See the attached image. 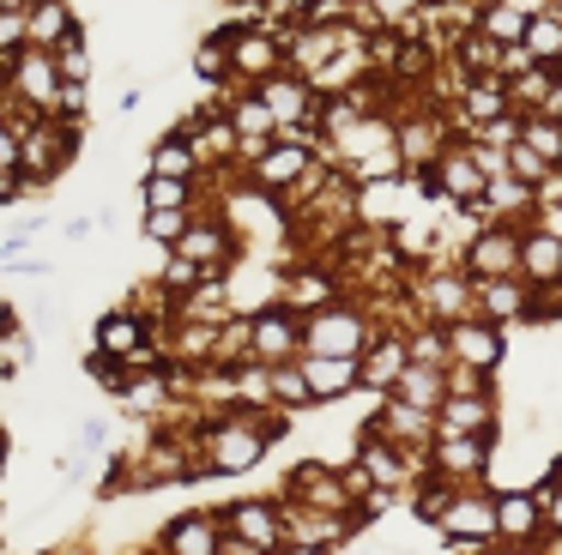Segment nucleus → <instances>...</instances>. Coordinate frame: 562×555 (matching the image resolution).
Wrapping results in <instances>:
<instances>
[{"mask_svg":"<svg viewBox=\"0 0 562 555\" xmlns=\"http://www.w3.org/2000/svg\"><path fill=\"white\" fill-rule=\"evenodd\" d=\"M412 308L436 326H453V320H472V278L460 272V260H424V272L405 284Z\"/></svg>","mask_w":562,"mask_h":555,"instance_id":"f257e3e1","label":"nucleus"},{"mask_svg":"<svg viewBox=\"0 0 562 555\" xmlns=\"http://www.w3.org/2000/svg\"><path fill=\"white\" fill-rule=\"evenodd\" d=\"M375 320L351 302H333V308L303 314V356H363L375 344Z\"/></svg>","mask_w":562,"mask_h":555,"instance_id":"f03ea898","label":"nucleus"},{"mask_svg":"<svg viewBox=\"0 0 562 555\" xmlns=\"http://www.w3.org/2000/svg\"><path fill=\"white\" fill-rule=\"evenodd\" d=\"M19 145H25V157H19V175H25V188H49V181L61 175L67 163H74V151H79V127H67L61 115H43Z\"/></svg>","mask_w":562,"mask_h":555,"instance_id":"7ed1b4c3","label":"nucleus"},{"mask_svg":"<svg viewBox=\"0 0 562 555\" xmlns=\"http://www.w3.org/2000/svg\"><path fill=\"white\" fill-rule=\"evenodd\" d=\"M393 145H400L405 169H417V175H429V169L441 163V151L453 145V121L448 109H417V115H393Z\"/></svg>","mask_w":562,"mask_h":555,"instance_id":"20e7f679","label":"nucleus"},{"mask_svg":"<svg viewBox=\"0 0 562 555\" xmlns=\"http://www.w3.org/2000/svg\"><path fill=\"white\" fill-rule=\"evenodd\" d=\"M224 43H231V84H236V91H260L272 72H291V67H284V43L272 31L224 24Z\"/></svg>","mask_w":562,"mask_h":555,"instance_id":"39448f33","label":"nucleus"},{"mask_svg":"<svg viewBox=\"0 0 562 555\" xmlns=\"http://www.w3.org/2000/svg\"><path fill=\"white\" fill-rule=\"evenodd\" d=\"M538 224V217H532ZM520 236H526V224H490V229H477L472 241L460 248V272L472 278H520Z\"/></svg>","mask_w":562,"mask_h":555,"instance_id":"423d86ee","label":"nucleus"},{"mask_svg":"<svg viewBox=\"0 0 562 555\" xmlns=\"http://www.w3.org/2000/svg\"><path fill=\"white\" fill-rule=\"evenodd\" d=\"M315 169V145H303V139H272L267 151L255 157V163L243 169L248 175V188H260V193H272V200H284V193L296 188V181Z\"/></svg>","mask_w":562,"mask_h":555,"instance_id":"0eeeda50","label":"nucleus"},{"mask_svg":"<svg viewBox=\"0 0 562 555\" xmlns=\"http://www.w3.org/2000/svg\"><path fill=\"white\" fill-rule=\"evenodd\" d=\"M429 193L436 200H448V205H460V212H472L477 200H484V188H490V175L477 169V157H472V145L465 139H453L448 151H441V163L429 169Z\"/></svg>","mask_w":562,"mask_h":555,"instance_id":"6e6552de","label":"nucleus"},{"mask_svg":"<svg viewBox=\"0 0 562 555\" xmlns=\"http://www.w3.org/2000/svg\"><path fill=\"white\" fill-rule=\"evenodd\" d=\"M7 84H13L19 97H25L37 115H55V103H61V67H55L49 48H25L19 60H7Z\"/></svg>","mask_w":562,"mask_h":555,"instance_id":"1a4fd4ad","label":"nucleus"},{"mask_svg":"<svg viewBox=\"0 0 562 555\" xmlns=\"http://www.w3.org/2000/svg\"><path fill=\"white\" fill-rule=\"evenodd\" d=\"M236 248H243V241H236V229L224 224V217H206V212H200L194 229H188V236L176 241L170 253H176V260H194L200 272H231V265H236Z\"/></svg>","mask_w":562,"mask_h":555,"instance_id":"9d476101","label":"nucleus"},{"mask_svg":"<svg viewBox=\"0 0 562 555\" xmlns=\"http://www.w3.org/2000/svg\"><path fill=\"white\" fill-rule=\"evenodd\" d=\"M448 356L453 362H465V369H477V374H496L502 369V356H508V338H502V326L496 320H453L448 326Z\"/></svg>","mask_w":562,"mask_h":555,"instance_id":"9b49d317","label":"nucleus"},{"mask_svg":"<svg viewBox=\"0 0 562 555\" xmlns=\"http://www.w3.org/2000/svg\"><path fill=\"white\" fill-rule=\"evenodd\" d=\"M260 103L272 109L279 127H315L321 133V97H315V84L296 79V72H272V79L260 84Z\"/></svg>","mask_w":562,"mask_h":555,"instance_id":"f8f14e48","label":"nucleus"},{"mask_svg":"<svg viewBox=\"0 0 562 555\" xmlns=\"http://www.w3.org/2000/svg\"><path fill=\"white\" fill-rule=\"evenodd\" d=\"M429 471L448 477L453 489H460V483H477L490 471V434H436V446H429Z\"/></svg>","mask_w":562,"mask_h":555,"instance_id":"ddd939ff","label":"nucleus"},{"mask_svg":"<svg viewBox=\"0 0 562 555\" xmlns=\"http://www.w3.org/2000/svg\"><path fill=\"white\" fill-rule=\"evenodd\" d=\"M472 308H477V320H496V326L532 320L538 290L526 284V278H477V284H472Z\"/></svg>","mask_w":562,"mask_h":555,"instance_id":"4468645a","label":"nucleus"},{"mask_svg":"<svg viewBox=\"0 0 562 555\" xmlns=\"http://www.w3.org/2000/svg\"><path fill=\"white\" fill-rule=\"evenodd\" d=\"M369 434L405 446V453H424V446H436V417L417 410V405H405V398H387V405L369 417Z\"/></svg>","mask_w":562,"mask_h":555,"instance_id":"2eb2a0df","label":"nucleus"},{"mask_svg":"<svg viewBox=\"0 0 562 555\" xmlns=\"http://www.w3.org/2000/svg\"><path fill=\"white\" fill-rule=\"evenodd\" d=\"M303 356V314L291 308H255V362H296Z\"/></svg>","mask_w":562,"mask_h":555,"instance_id":"dca6fc26","label":"nucleus"},{"mask_svg":"<svg viewBox=\"0 0 562 555\" xmlns=\"http://www.w3.org/2000/svg\"><path fill=\"white\" fill-rule=\"evenodd\" d=\"M224 537H243V543H255V550L279 555L284 550V507H272V501H236L231 513H224Z\"/></svg>","mask_w":562,"mask_h":555,"instance_id":"f3484780","label":"nucleus"},{"mask_svg":"<svg viewBox=\"0 0 562 555\" xmlns=\"http://www.w3.org/2000/svg\"><path fill=\"white\" fill-rule=\"evenodd\" d=\"M436 525L460 543H496V501H490V495H472V489H453V501L441 507Z\"/></svg>","mask_w":562,"mask_h":555,"instance_id":"a211bd4d","label":"nucleus"},{"mask_svg":"<svg viewBox=\"0 0 562 555\" xmlns=\"http://www.w3.org/2000/svg\"><path fill=\"white\" fill-rule=\"evenodd\" d=\"M520 278L532 290H557L562 284V236L544 224H526L520 236Z\"/></svg>","mask_w":562,"mask_h":555,"instance_id":"6ab92c4d","label":"nucleus"},{"mask_svg":"<svg viewBox=\"0 0 562 555\" xmlns=\"http://www.w3.org/2000/svg\"><path fill=\"white\" fill-rule=\"evenodd\" d=\"M339 302V278L321 272V265H284V284H279V308L291 314H315Z\"/></svg>","mask_w":562,"mask_h":555,"instance_id":"aec40b11","label":"nucleus"},{"mask_svg":"<svg viewBox=\"0 0 562 555\" xmlns=\"http://www.w3.org/2000/svg\"><path fill=\"white\" fill-rule=\"evenodd\" d=\"M405 369H412V356H405V338L400 332H381L375 344L363 350V386H369V393H381V398L400 393Z\"/></svg>","mask_w":562,"mask_h":555,"instance_id":"412c9836","label":"nucleus"},{"mask_svg":"<svg viewBox=\"0 0 562 555\" xmlns=\"http://www.w3.org/2000/svg\"><path fill=\"white\" fill-rule=\"evenodd\" d=\"M303 374H308L315 405H333V398L363 386V356H303Z\"/></svg>","mask_w":562,"mask_h":555,"instance_id":"4be33fe9","label":"nucleus"},{"mask_svg":"<svg viewBox=\"0 0 562 555\" xmlns=\"http://www.w3.org/2000/svg\"><path fill=\"white\" fill-rule=\"evenodd\" d=\"M496 537L514 550H532L544 537V513H538V495H496Z\"/></svg>","mask_w":562,"mask_h":555,"instance_id":"5701e85b","label":"nucleus"},{"mask_svg":"<svg viewBox=\"0 0 562 555\" xmlns=\"http://www.w3.org/2000/svg\"><path fill=\"white\" fill-rule=\"evenodd\" d=\"M224 550V513H182L164 531V555H218Z\"/></svg>","mask_w":562,"mask_h":555,"instance_id":"b1692460","label":"nucleus"},{"mask_svg":"<svg viewBox=\"0 0 562 555\" xmlns=\"http://www.w3.org/2000/svg\"><path fill=\"white\" fill-rule=\"evenodd\" d=\"M25 19H31V48H49V55L61 43H74V36H86V24H79V12L67 0H37Z\"/></svg>","mask_w":562,"mask_h":555,"instance_id":"393cba45","label":"nucleus"},{"mask_svg":"<svg viewBox=\"0 0 562 555\" xmlns=\"http://www.w3.org/2000/svg\"><path fill=\"white\" fill-rule=\"evenodd\" d=\"M146 344V320H139L134 308H115V314H103V326H98V356H134V350Z\"/></svg>","mask_w":562,"mask_h":555,"instance_id":"a878e982","label":"nucleus"},{"mask_svg":"<svg viewBox=\"0 0 562 555\" xmlns=\"http://www.w3.org/2000/svg\"><path fill=\"white\" fill-rule=\"evenodd\" d=\"M496 429V405L490 398H448L436 410V434H490Z\"/></svg>","mask_w":562,"mask_h":555,"instance_id":"bb28decb","label":"nucleus"},{"mask_svg":"<svg viewBox=\"0 0 562 555\" xmlns=\"http://www.w3.org/2000/svg\"><path fill=\"white\" fill-rule=\"evenodd\" d=\"M393 398H405V405H417V410H429V417H436V410L448 405V369H424V362H412Z\"/></svg>","mask_w":562,"mask_h":555,"instance_id":"cd10ccee","label":"nucleus"},{"mask_svg":"<svg viewBox=\"0 0 562 555\" xmlns=\"http://www.w3.org/2000/svg\"><path fill=\"white\" fill-rule=\"evenodd\" d=\"M146 212H200V181H176V175H146L139 188Z\"/></svg>","mask_w":562,"mask_h":555,"instance_id":"c85d7f7f","label":"nucleus"},{"mask_svg":"<svg viewBox=\"0 0 562 555\" xmlns=\"http://www.w3.org/2000/svg\"><path fill=\"white\" fill-rule=\"evenodd\" d=\"M526 55H532L538 67H562V0L526 24Z\"/></svg>","mask_w":562,"mask_h":555,"instance_id":"c756f323","label":"nucleus"},{"mask_svg":"<svg viewBox=\"0 0 562 555\" xmlns=\"http://www.w3.org/2000/svg\"><path fill=\"white\" fill-rule=\"evenodd\" d=\"M267 393L279 398L284 410H308V405H315L308 374H303V356H296V362H272V369H267Z\"/></svg>","mask_w":562,"mask_h":555,"instance_id":"7c9ffc66","label":"nucleus"},{"mask_svg":"<svg viewBox=\"0 0 562 555\" xmlns=\"http://www.w3.org/2000/svg\"><path fill=\"white\" fill-rule=\"evenodd\" d=\"M526 24H532V19H520V12L502 7V0H484V12H477V36H490L496 48H520L526 43Z\"/></svg>","mask_w":562,"mask_h":555,"instance_id":"2f4dec72","label":"nucleus"},{"mask_svg":"<svg viewBox=\"0 0 562 555\" xmlns=\"http://www.w3.org/2000/svg\"><path fill=\"white\" fill-rule=\"evenodd\" d=\"M550 91H557V67H532V72H520V79H508V103L520 109V115H544Z\"/></svg>","mask_w":562,"mask_h":555,"instance_id":"473e14b6","label":"nucleus"},{"mask_svg":"<svg viewBox=\"0 0 562 555\" xmlns=\"http://www.w3.org/2000/svg\"><path fill=\"white\" fill-rule=\"evenodd\" d=\"M146 175H176V181H200V157H194V145L188 139H158L151 145V169Z\"/></svg>","mask_w":562,"mask_h":555,"instance_id":"72a5a7b5","label":"nucleus"},{"mask_svg":"<svg viewBox=\"0 0 562 555\" xmlns=\"http://www.w3.org/2000/svg\"><path fill=\"white\" fill-rule=\"evenodd\" d=\"M405 338V356L412 362H424V369H448V326H436V320H424V326H412V332H400Z\"/></svg>","mask_w":562,"mask_h":555,"instance_id":"f704fd0d","label":"nucleus"},{"mask_svg":"<svg viewBox=\"0 0 562 555\" xmlns=\"http://www.w3.org/2000/svg\"><path fill=\"white\" fill-rule=\"evenodd\" d=\"M520 145H532L538 157H544L550 169L562 163V121L550 115H520Z\"/></svg>","mask_w":562,"mask_h":555,"instance_id":"c9c22d12","label":"nucleus"},{"mask_svg":"<svg viewBox=\"0 0 562 555\" xmlns=\"http://www.w3.org/2000/svg\"><path fill=\"white\" fill-rule=\"evenodd\" d=\"M194 79H206V84L231 79V43H224V31H212L194 43Z\"/></svg>","mask_w":562,"mask_h":555,"instance_id":"e433bc0d","label":"nucleus"},{"mask_svg":"<svg viewBox=\"0 0 562 555\" xmlns=\"http://www.w3.org/2000/svg\"><path fill=\"white\" fill-rule=\"evenodd\" d=\"M194 217L200 212H146V241H158V248H176V241L188 236V229H194Z\"/></svg>","mask_w":562,"mask_h":555,"instance_id":"4c0bfd02","label":"nucleus"},{"mask_svg":"<svg viewBox=\"0 0 562 555\" xmlns=\"http://www.w3.org/2000/svg\"><path fill=\"white\" fill-rule=\"evenodd\" d=\"M25 48H31V19L25 12H0V67L19 60Z\"/></svg>","mask_w":562,"mask_h":555,"instance_id":"58836bf2","label":"nucleus"},{"mask_svg":"<svg viewBox=\"0 0 562 555\" xmlns=\"http://www.w3.org/2000/svg\"><path fill=\"white\" fill-rule=\"evenodd\" d=\"M55 67H61L67 84H91V48H86V36H74V43L55 48Z\"/></svg>","mask_w":562,"mask_h":555,"instance_id":"ea45409f","label":"nucleus"},{"mask_svg":"<svg viewBox=\"0 0 562 555\" xmlns=\"http://www.w3.org/2000/svg\"><path fill=\"white\" fill-rule=\"evenodd\" d=\"M448 398H490V374L465 369V362H448Z\"/></svg>","mask_w":562,"mask_h":555,"instance_id":"a19ab883","label":"nucleus"},{"mask_svg":"<svg viewBox=\"0 0 562 555\" xmlns=\"http://www.w3.org/2000/svg\"><path fill=\"white\" fill-rule=\"evenodd\" d=\"M508 175H520L526 188H538V181L550 175V163L532 151V145H508Z\"/></svg>","mask_w":562,"mask_h":555,"instance_id":"79ce46f5","label":"nucleus"},{"mask_svg":"<svg viewBox=\"0 0 562 555\" xmlns=\"http://www.w3.org/2000/svg\"><path fill=\"white\" fill-rule=\"evenodd\" d=\"M31 356H37V344H31V332H19V326L7 320V338H0V362H7V369H25Z\"/></svg>","mask_w":562,"mask_h":555,"instance_id":"37998d69","label":"nucleus"},{"mask_svg":"<svg viewBox=\"0 0 562 555\" xmlns=\"http://www.w3.org/2000/svg\"><path fill=\"white\" fill-rule=\"evenodd\" d=\"M538 513H544V531H562V483L538 489Z\"/></svg>","mask_w":562,"mask_h":555,"instance_id":"c03bdc74","label":"nucleus"},{"mask_svg":"<svg viewBox=\"0 0 562 555\" xmlns=\"http://www.w3.org/2000/svg\"><path fill=\"white\" fill-rule=\"evenodd\" d=\"M19 157H25V145H19V133L7 127V121H0V169H13L19 175Z\"/></svg>","mask_w":562,"mask_h":555,"instance_id":"a18cd8bd","label":"nucleus"},{"mask_svg":"<svg viewBox=\"0 0 562 555\" xmlns=\"http://www.w3.org/2000/svg\"><path fill=\"white\" fill-rule=\"evenodd\" d=\"M502 7H514V12H520V19H538V12H550V7H557V0H502Z\"/></svg>","mask_w":562,"mask_h":555,"instance_id":"49530a36","label":"nucleus"},{"mask_svg":"<svg viewBox=\"0 0 562 555\" xmlns=\"http://www.w3.org/2000/svg\"><path fill=\"white\" fill-rule=\"evenodd\" d=\"M19 188H25V175H13V169H0V205L19 200Z\"/></svg>","mask_w":562,"mask_h":555,"instance_id":"de8ad7c7","label":"nucleus"},{"mask_svg":"<svg viewBox=\"0 0 562 555\" xmlns=\"http://www.w3.org/2000/svg\"><path fill=\"white\" fill-rule=\"evenodd\" d=\"M61 236H67V241H86V236H91V224H86V217H67Z\"/></svg>","mask_w":562,"mask_h":555,"instance_id":"09e8293b","label":"nucleus"},{"mask_svg":"<svg viewBox=\"0 0 562 555\" xmlns=\"http://www.w3.org/2000/svg\"><path fill=\"white\" fill-rule=\"evenodd\" d=\"M532 550H538V555H562V531H544V537H538Z\"/></svg>","mask_w":562,"mask_h":555,"instance_id":"8fccbe9b","label":"nucleus"},{"mask_svg":"<svg viewBox=\"0 0 562 555\" xmlns=\"http://www.w3.org/2000/svg\"><path fill=\"white\" fill-rule=\"evenodd\" d=\"M218 555H267V550H255V543H243V537H224Z\"/></svg>","mask_w":562,"mask_h":555,"instance_id":"3c124183","label":"nucleus"},{"mask_svg":"<svg viewBox=\"0 0 562 555\" xmlns=\"http://www.w3.org/2000/svg\"><path fill=\"white\" fill-rule=\"evenodd\" d=\"M37 0H0V12H31Z\"/></svg>","mask_w":562,"mask_h":555,"instance_id":"603ef678","label":"nucleus"},{"mask_svg":"<svg viewBox=\"0 0 562 555\" xmlns=\"http://www.w3.org/2000/svg\"><path fill=\"white\" fill-rule=\"evenodd\" d=\"M279 555H327V550H303V543H284Z\"/></svg>","mask_w":562,"mask_h":555,"instance_id":"864d4df0","label":"nucleus"},{"mask_svg":"<svg viewBox=\"0 0 562 555\" xmlns=\"http://www.w3.org/2000/svg\"><path fill=\"white\" fill-rule=\"evenodd\" d=\"M496 555H538V550H514V543H502V550Z\"/></svg>","mask_w":562,"mask_h":555,"instance_id":"5fc2aeb1","label":"nucleus"},{"mask_svg":"<svg viewBox=\"0 0 562 555\" xmlns=\"http://www.w3.org/2000/svg\"><path fill=\"white\" fill-rule=\"evenodd\" d=\"M345 7H369V0H345Z\"/></svg>","mask_w":562,"mask_h":555,"instance_id":"6e6d98bb","label":"nucleus"},{"mask_svg":"<svg viewBox=\"0 0 562 555\" xmlns=\"http://www.w3.org/2000/svg\"><path fill=\"white\" fill-rule=\"evenodd\" d=\"M0 374H7V362H0Z\"/></svg>","mask_w":562,"mask_h":555,"instance_id":"4d7b16f0","label":"nucleus"},{"mask_svg":"<svg viewBox=\"0 0 562 555\" xmlns=\"http://www.w3.org/2000/svg\"><path fill=\"white\" fill-rule=\"evenodd\" d=\"M0 458H7V446H0Z\"/></svg>","mask_w":562,"mask_h":555,"instance_id":"13d9d810","label":"nucleus"},{"mask_svg":"<svg viewBox=\"0 0 562 555\" xmlns=\"http://www.w3.org/2000/svg\"><path fill=\"white\" fill-rule=\"evenodd\" d=\"M557 483H562V471H557Z\"/></svg>","mask_w":562,"mask_h":555,"instance_id":"bf43d9fd","label":"nucleus"}]
</instances>
